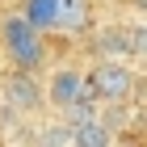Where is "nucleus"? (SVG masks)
<instances>
[{
  "instance_id": "nucleus-1",
  "label": "nucleus",
  "mask_w": 147,
  "mask_h": 147,
  "mask_svg": "<svg viewBox=\"0 0 147 147\" xmlns=\"http://www.w3.org/2000/svg\"><path fill=\"white\" fill-rule=\"evenodd\" d=\"M0 46H4L9 67L38 71L46 63V30H38L25 13H9L0 21Z\"/></svg>"
},
{
  "instance_id": "nucleus-2",
  "label": "nucleus",
  "mask_w": 147,
  "mask_h": 147,
  "mask_svg": "<svg viewBox=\"0 0 147 147\" xmlns=\"http://www.w3.org/2000/svg\"><path fill=\"white\" fill-rule=\"evenodd\" d=\"M88 80H92V97L101 105H126L135 97V84H139L135 67H130L126 59H101V63L88 71Z\"/></svg>"
},
{
  "instance_id": "nucleus-3",
  "label": "nucleus",
  "mask_w": 147,
  "mask_h": 147,
  "mask_svg": "<svg viewBox=\"0 0 147 147\" xmlns=\"http://www.w3.org/2000/svg\"><path fill=\"white\" fill-rule=\"evenodd\" d=\"M88 97H92L88 71H80V67H55L51 76H46V105H51V109L67 113L71 105L88 101Z\"/></svg>"
},
{
  "instance_id": "nucleus-4",
  "label": "nucleus",
  "mask_w": 147,
  "mask_h": 147,
  "mask_svg": "<svg viewBox=\"0 0 147 147\" xmlns=\"http://www.w3.org/2000/svg\"><path fill=\"white\" fill-rule=\"evenodd\" d=\"M0 92H4V105H13L17 113H34L46 97V88L34 80V71H25V67H13V76L4 80Z\"/></svg>"
},
{
  "instance_id": "nucleus-5",
  "label": "nucleus",
  "mask_w": 147,
  "mask_h": 147,
  "mask_svg": "<svg viewBox=\"0 0 147 147\" xmlns=\"http://www.w3.org/2000/svg\"><path fill=\"white\" fill-rule=\"evenodd\" d=\"M97 59H130V25H101L92 38Z\"/></svg>"
},
{
  "instance_id": "nucleus-6",
  "label": "nucleus",
  "mask_w": 147,
  "mask_h": 147,
  "mask_svg": "<svg viewBox=\"0 0 147 147\" xmlns=\"http://www.w3.org/2000/svg\"><path fill=\"white\" fill-rule=\"evenodd\" d=\"M92 25V0H59V30L55 34H84Z\"/></svg>"
},
{
  "instance_id": "nucleus-7",
  "label": "nucleus",
  "mask_w": 147,
  "mask_h": 147,
  "mask_svg": "<svg viewBox=\"0 0 147 147\" xmlns=\"http://www.w3.org/2000/svg\"><path fill=\"white\" fill-rule=\"evenodd\" d=\"M21 13L38 25V30H46V34H55V30H59V0H25Z\"/></svg>"
},
{
  "instance_id": "nucleus-8",
  "label": "nucleus",
  "mask_w": 147,
  "mask_h": 147,
  "mask_svg": "<svg viewBox=\"0 0 147 147\" xmlns=\"http://www.w3.org/2000/svg\"><path fill=\"white\" fill-rule=\"evenodd\" d=\"M130 63L147 71V21L143 25H130Z\"/></svg>"
},
{
  "instance_id": "nucleus-9",
  "label": "nucleus",
  "mask_w": 147,
  "mask_h": 147,
  "mask_svg": "<svg viewBox=\"0 0 147 147\" xmlns=\"http://www.w3.org/2000/svg\"><path fill=\"white\" fill-rule=\"evenodd\" d=\"M135 9H139V13H143V17H147V0H135Z\"/></svg>"
}]
</instances>
